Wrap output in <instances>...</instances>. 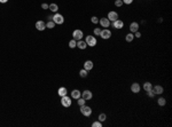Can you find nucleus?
I'll return each instance as SVG.
<instances>
[{"label":"nucleus","mask_w":172,"mask_h":127,"mask_svg":"<svg viewBox=\"0 0 172 127\" xmlns=\"http://www.w3.org/2000/svg\"><path fill=\"white\" fill-rule=\"evenodd\" d=\"M79 76L81 78H86L87 77V70H85V69H81L79 71Z\"/></svg>","instance_id":"nucleus-24"},{"label":"nucleus","mask_w":172,"mask_h":127,"mask_svg":"<svg viewBox=\"0 0 172 127\" xmlns=\"http://www.w3.org/2000/svg\"><path fill=\"white\" fill-rule=\"evenodd\" d=\"M133 2V0H123V4L125 5H131Z\"/></svg>","instance_id":"nucleus-33"},{"label":"nucleus","mask_w":172,"mask_h":127,"mask_svg":"<svg viewBox=\"0 0 172 127\" xmlns=\"http://www.w3.org/2000/svg\"><path fill=\"white\" fill-rule=\"evenodd\" d=\"M144 89L146 92H148V91H150V89H153V85H152V83H149V81H146V83L144 84Z\"/></svg>","instance_id":"nucleus-19"},{"label":"nucleus","mask_w":172,"mask_h":127,"mask_svg":"<svg viewBox=\"0 0 172 127\" xmlns=\"http://www.w3.org/2000/svg\"><path fill=\"white\" fill-rule=\"evenodd\" d=\"M93 67H94V64H93L92 61H86V62L84 63V69L85 70H87V71L92 70Z\"/></svg>","instance_id":"nucleus-15"},{"label":"nucleus","mask_w":172,"mask_h":127,"mask_svg":"<svg viewBox=\"0 0 172 127\" xmlns=\"http://www.w3.org/2000/svg\"><path fill=\"white\" fill-rule=\"evenodd\" d=\"M69 47H70V48L77 47V41H76V40H75V39L70 40V41H69Z\"/></svg>","instance_id":"nucleus-25"},{"label":"nucleus","mask_w":172,"mask_h":127,"mask_svg":"<svg viewBox=\"0 0 172 127\" xmlns=\"http://www.w3.org/2000/svg\"><path fill=\"white\" fill-rule=\"evenodd\" d=\"M122 5H123V0H116L115 1V6L116 7H120Z\"/></svg>","instance_id":"nucleus-30"},{"label":"nucleus","mask_w":172,"mask_h":127,"mask_svg":"<svg viewBox=\"0 0 172 127\" xmlns=\"http://www.w3.org/2000/svg\"><path fill=\"white\" fill-rule=\"evenodd\" d=\"M107 18H108L110 22H114V21L118 20V14L116 12H109L108 13V16H107Z\"/></svg>","instance_id":"nucleus-10"},{"label":"nucleus","mask_w":172,"mask_h":127,"mask_svg":"<svg viewBox=\"0 0 172 127\" xmlns=\"http://www.w3.org/2000/svg\"><path fill=\"white\" fill-rule=\"evenodd\" d=\"M36 29L38 31H44L46 29V23L44 21H37L36 22Z\"/></svg>","instance_id":"nucleus-9"},{"label":"nucleus","mask_w":172,"mask_h":127,"mask_svg":"<svg viewBox=\"0 0 172 127\" xmlns=\"http://www.w3.org/2000/svg\"><path fill=\"white\" fill-rule=\"evenodd\" d=\"M140 85L138 83H133L132 85H131V92L132 93H134V94H138L139 92H140Z\"/></svg>","instance_id":"nucleus-12"},{"label":"nucleus","mask_w":172,"mask_h":127,"mask_svg":"<svg viewBox=\"0 0 172 127\" xmlns=\"http://www.w3.org/2000/svg\"><path fill=\"white\" fill-rule=\"evenodd\" d=\"M80 113L83 116H85V117H90V116L92 115V109L84 104V105L80 107Z\"/></svg>","instance_id":"nucleus-1"},{"label":"nucleus","mask_w":172,"mask_h":127,"mask_svg":"<svg viewBox=\"0 0 172 127\" xmlns=\"http://www.w3.org/2000/svg\"><path fill=\"white\" fill-rule=\"evenodd\" d=\"M77 47L79 48V49H85V48L87 47V44H86V41L84 40H78V42H77Z\"/></svg>","instance_id":"nucleus-17"},{"label":"nucleus","mask_w":172,"mask_h":127,"mask_svg":"<svg viewBox=\"0 0 172 127\" xmlns=\"http://www.w3.org/2000/svg\"><path fill=\"white\" fill-rule=\"evenodd\" d=\"M72 37H73L75 40H81L83 37H84V33H83L81 30H75V31L72 32Z\"/></svg>","instance_id":"nucleus-6"},{"label":"nucleus","mask_w":172,"mask_h":127,"mask_svg":"<svg viewBox=\"0 0 172 127\" xmlns=\"http://www.w3.org/2000/svg\"><path fill=\"white\" fill-rule=\"evenodd\" d=\"M52 21L54 22L55 24H63V22H64V17L61 14H59V13H55L54 15H53V18H52Z\"/></svg>","instance_id":"nucleus-2"},{"label":"nucleus","mask_w":172,"mask_h":127,"mask_svg":"<svg viewBox=\"0 0 172 127\" xmlns=\"http://www.w3.org/2000/svg\"><path fill=\"white\" fill-rule=\"evenodd\" d=\"M147 95L149 96V97H154L155 96V94H154V92H153V89H150V91L147 92Z\"/></svg>","instance_id":"nucleus-32"},{"label":"nucleus","mask_w":172,"mask_h":127,"mask_svg":"<svg viewBox=\"0 0 172 127\" xmlns=\"http://www.w3.org/2000/svg\"><path fill=\"white\" fill-rule=\"evenodd\" d=\"M81 97L85 100V101H88V100H92L93 97V94L91 91H84L83 94H81Z\"/></svg>","instance_id":"nucleus-11"},{"label":"nucleus","mask_w":172,"mask_h":127,"mask_svg":"<svg viewBox=\"0 0 172 127\" xmlns=\"http://www.w3.org/2000/svg\"><path fill=\"white\" fill-rule=\"evenodd\" d=\"M133 39H134V34H133V33H127L126 37H125V40H126L127 42H131Z\"/></svg>","instance_id":"nucleus-22"},{"label":"nucleus","mask_w":172,"mask_h":127,"mask_svg":"<svg viewBox=\"0 0 172 127\" xmlns=\"http://www.w3.org/2000/svg\"><path fill=\"white\" fill-rule=\"evenodd\" d=\"M85 41H86L87 46H91V47H94L96 45V42H98V40H96L95 37H92V36H87Z\"/></svg>","instance_id":"nucleus-3"},{"label":"nucleus","mask_w":172,"mask_h":127,"mask_svg":"<svg viewBox=\"0 0 172 127\" xmlns=\"http://www.w3.org/2000/svg\"><path fill=\"white\" fill-rule=\"evenodd\" d=\"M67 93H68V91H67V88L65 87H60L59 88V91H57V94L62 97V96H65L67 95Z\"/></svg>","instance_id":"nucleus-18"},{"label":"nucleus","mask_w":172,"mask_h":127,"mask_svg":"<svg viewBox=\"0 0 172 127\" xmlns=\"http://www.w3.org/2000/svg\"><path fill=\"white\" fill-rule=\"evenodd\" d=\"M100 33H101V29L100 28H95V29H94V34H95V36H100Z\"/></svg>","instance_id":"nucleus-31"},{"label":"nucleus","mask_w":172,"mask_h":127,"mask_svg":"<svg viewBox=\"0 0 172 127\" xmlns=\"http://www.w3.org/2000/svg\"><path fill=\"white\" fill-rule=\"evenodd\" d=\"M153 92H154V94H155V95H156V94H157V95H161V94L164 92V89H163L162 86L156 85V86H154V87H153Z\"/></svg>","instance_id":"nucleus-13"},{"label":"nucleus","mask_w":172,"mask_h":127,"mask_svg":"<svg viewBox=\"0 0 172 127\" xmlns=\"http://www.w3.org/2000/svg\"><path fill=\"white\" fill-rule=\"evenodd\" d=\"M61 104H62L64 108H69L70 105H71V99L68 97L67 95L62 96V97H61Z\"/></svg>","instance_id":"nucleus-5"},{"label":"nucleus","mask_w":172,"mask_h":127,"mask_svg":"<svg viewBox=\"0 0 172 127\" xmlns=\"http://www.w3.org/2000/svg\"><path fill=\"white\" fill-rule=\"evenodd\" d=\"M99 23L101 24V26L104 29H107L110 26V21L107 18V17H101L100 20H99Z\"/></svg>","instance_id":"nucleus-7"},{"label":"nucleus","mask_w":172,"mask_h":127,"mask_svg":"<svg viewBox=\"0 0 172 127\" xmlns=\"http://www.w3.org/2000/svg\"><path fill=\"white\" fill-rule=\"evenodd\" d=\"M100 37L102 38V39H104V40L110 39V37H111V31L108 30V29H103V30H101Z\"/></svg>","instance_id":"nucleus-4"},{"label":"nucleus","mask_w":172,"mask_h":127,"mask_svg":"<svg viewBox=\"0 0 172 127\" xmlns=\"http://www.w3.org/2000/svg\"><path fill=\"white\" fill-rule=\"evenodd\" d=\"M48 7H49V5H47V4H43V5H41V8H43V9H48Z\"/></svg>","instance_id":"nucleus-35"},{"label":"nucleus","mask_w":172,"mask_h":127,"mask_svg":"<svg viewBox=\"0 0 172 127\" xmlns=\"http://www.w3.org/2000/svg\"><path fill=\"white\" fill-rule=\"evenodd\" d=\"M8 0H0V4H6Z\"/></svg>","instance_id":"nucleus-36"},{"label":"nucleus","mask_w":172,"mask_h":127,"mask_svg":"<svg viewBox=\"0 0 172 127\" xmlns=\"http://www.w3.org/2000/svg\"><path fill=\"white\" fill-rule=\"evenodd\" d=\"M77 100H78V104H79L80 107H81V105H84V104H85V102H86V101H85V100L83 99L81 96H80L79 99H77Z\"/></svg>","instance_id":"nucleus-29"},{"label":"nucleus","mask_w":172,"mask_h":127,"mask_svg":"<svg viewBox=\"0 0 172 127\" xmlns=\"http://www.w3.org/2000/svg\"><path fill=\"white\" fill-rule=\"evenodd\" d=\"M138 30H139V23H138V22H132V23L130 24V31L131 32L134 33V32H136Z\"/></svg>","instance_id":"nucleus-14"},{"label":"nucleus","mask_w":172,"mask_h":127,"mask_svg":"<svg viewBox=\"0 0 172 127\" xmlns=\"http://www.w3.org/2000/svg\"><path fill=\"white\" fill-rule=\"evenodd\" d=\"M140 37H141V33L139 31L134 32V38H140Z\"/></svg>","instance_id":"nucleus-34"},{"label":"nucleus","mask_w":172,"mask_h":127,"mask_svg":"<svg viewBox=\"0 0 172 127\" xmlns=\"http://www.w3.org/2000/svg\"><path fill=\"white\" fill-rule=\"evenodd\" d=\"M54 26H55V23L53 21H48L47 23H46V28L47 29H53Z\"/></svg>","instance_id":"nucleus-26"},{"label":"nucleus","mask_w":172,"mask_h":127,"mask_svg":"<svg viewBox=\"0 0 172 127\" xmlns=\"http://www.w3.org/2000/svg\"><path fill=\"white\" fill-rule=\"evenodd\" d=\"M80 96H81V92L78 91V89H73V91L71 92V97L72 99H79Z\"/></svg>","instance_id":"nucleus-16"},{"label":"nucleus","mask_w":172,"mask_h":127,"mask_svg":"<svg viewBox=\"0 0 172 127\" xmlns=\"http://www.w3.org/2000/svg\"><path fill=\"white\" fill-rule=\"evenodd\" d=\"M91 22H92L93 24H98L99 23V18H98L96 16H92V17H91Z\"/></svg>","instance_id":"nucleus-27"},{"label":"nucleus","mask_w":172,"mask_h":127,"mask_svg":"<svg viewBox=\"0 0 172 127\" xmlns=\"http://www.w3.org/2000/svg\"><path fill=\"white\" fill-rule=\"evenodd\" d=\"M48 9L53 13H56L57 10H59V6H57L56 4H51L49 5V7H48Z\"/></svg>","instance_id":"nucleus-20"},{"label":"nucleus","mask_w":172,"mask_h":127,"mask_svg":"<svg viewBox=\"0 0 172 127\" xmlns=\"http://www.w3.org/2000/svg\"><path fill=\"white\" fill-rule=\"evenodd\" d=\"M157 103H158V105H161V107H164L165 104H166V100H165L164 97H160V99L157 100Z\"/></svg>","instance_id":"nucleus-21"},{"label":"nucleus","mask_w":172,"mask_h":127,"mask_svg":"<svg viewBox=\"0 0 172 127\" xmlns=\"http://www.w3.org/2000/svg\"><path fill=\"white\" fill-rule=\"evenodd\" d=\"M106 119H107V116H106V113H100V115H99V117H98V120H99V121H101V123H103Z\"/></svg>","instance_id":"nucleus-23"},{"label":"nucleus","mask_w":172,"mask_h":127,"mask_svg":"<svg viewBox=\"0 0 172 127\" xmlns=\"http://www.w3.org/2000/svg\"><path fill=\"white\" fill-rule=\"evenodd\" d=\"M111 23H112V26H114L115 29H117V30H118V29L124 28V22H123L122 20H119V18L116 20V21H114V22H111Z\"/></svg>","instance_id":"nucleus-8"},{"label":"nucleus","mask_w":172,"mask_h":127,"mask_svg":"<svg viewBox=\"0 0 172 127\" xmlns=\"http://www.w3.org/2000/svg\"><path fill=\"white\" fill-rule=\"evenodd\" d=\"M92 127H102V123L101 121H94V123L92 124Z\"/></svg>","instance_id":"nucleus-28"}]
</instances>
